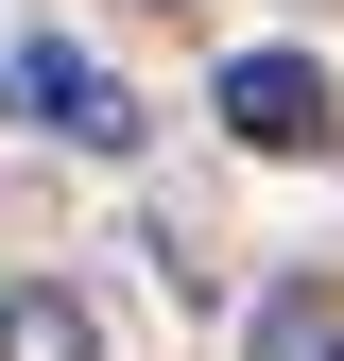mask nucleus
<instances>
[{
    "label": "nucleus",
    "mask_w": 344,
    "mask_h": 361,
    "mask_svg": "<svg viewBox=\"0 0 344 361\" xmlns=\"http://www.w3.org/2000/svg\"><path fill=\"white\" fill-rule=\"evenodd\" d=\"M0 121H35V138H69V155H138V86L104 52H69V35H18V52H0Z\"/></svg>",
    "instance_id": "f257e3e1"
},
{
    "label": "nucleus",
    "mask_w": 344,
    "mask_h": 361,
    "mask_svg": "<svg viewBox=\"0 0 344 361\" xmlns=\"http://www.w3.org/2000/svg\"><path fill=\"white\" fill-rule=\"evenodd\" d=\"M207 121H224L241 155H276V172L344 138V104H327V69H310V52H224V69H207Z\"/></svg>",
    "instance_id": "f03ea898"
},
{
    "label": "nucleus",
    "mask_w": 344,
    "mask_h": 361,
    "mask_svg": "<svg viewBox=\"0 0 344 361\" xmlns=\"http://www.w3.org/2000/svg\"><path fill=\"white\" fill-rule=\"evenodd\" d=\"M0 361H104V310L52 293V276H18V293H0Z\"/></svg>",
    "instance_id": "7ed1b4c3"
},
{
    "label": "nucleus",
    "mask_w": 344,
    "mask_h": 361,
    "mask_svg": "<svg viewBox=\"0 0 344 361\" xmlns=\"http://www.w3.org/2000/svg\"><path fill=\"white\" fill-rule=\"evenodd\" d=\"M241 361H344V293H327V276L258 293V327H241Z\"/></svg>",
    "instance_id": "20e7f679"
}]
</instances>
